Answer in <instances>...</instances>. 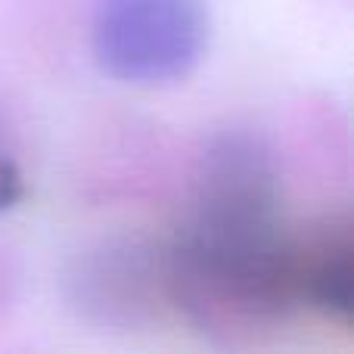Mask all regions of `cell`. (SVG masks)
I'll use <instances>...</instances> for the list:
<instances>
[{
	"label": "cell",
	"mask_w": 354,
	"mask_h": 354,
	"mask_svg": "<svg viewBox=\"0 0 354 354\" xmlns=\"http://www.w3.org/2000/svg\"><path fill=\"white\" fill-rule=\"evenodd\" d=\"M280 165L252 134L212 137L193 212L165 243L171 311L208 336L255 339L299 308L295 236L283 224Z\"/></svg>",
	"instance_id": "obj_1"
},
{
	"label": "cell",
	"mask_w": 354,
	"mask_h": 354,
	"mask_svg": "<svg viewBox=\"0 0 354 354\" xmlns=\"http://www.w3.org/2000/svg\"><path fill=\"white\" fill-rule=\"evenodd\" d=\"M208 44L202 0H109L93 25V56L128 84H171L199 66Z\"/></svg>",
	"instance_id": "obj_2"
},
{
	"label": "cell",
	"mask_w": 354,
	"mask_h": 354,
	"mask_svg": "<svg viewBox=\"0 0 354 354\" xmlns=\"http://www.w3.org/2000/svg\"><path fill=\"white\" fill-rule=\"evenodd\" d=\"M66 301L103 330H147L171 311L165 243L109 236L81 249L66 268Z\"/></svg>",
	"instance_id": "obj_3"
},
{
	"label": "cell",
	"mask_w": 354,
	"mask_h": 354,
	"mask_svg": "<svg viewBox=\"0 0 354 354\" xmlns=\"http://www.w3.org/2000/svg\"><path fill=\"white\" fill-rule=\"evenodd\" d=\"M295 292L301 311L336 326L351 324L354 236L348 218H326L305 236H295Z\"/></svg>",
	"instance_id": "obj_4"
},
{
	"label": "cell",
	"mask_w": 354,
	"mask_h": 354,
	"mask_svg": "<svg viewBox=\"0 0 354 354\" xmlns=\"http://www.w3.org/2000/svg\"><path fill=\"white\" fill-rule=\"evenodd\" d=\"M0 159H6V153H3V115H0Z\"/></svg>",
	"instance_id": "obj_5"
}]
</instances>
